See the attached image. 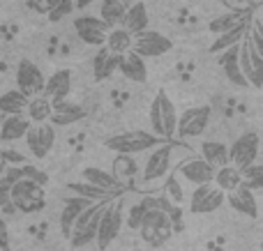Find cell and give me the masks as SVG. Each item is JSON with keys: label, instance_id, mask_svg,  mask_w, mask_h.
I'll return each instance as SVG.
<instances>
[{"label": "cell", "instance_id": "6da1fadb", "mask_svg": "<svg viewBox=\"0 0 263 251\" xmlns=\"http://www.w3.org/2000/svg\"><path fill=\"white\" fill-rule=\"evenodd\" d=\"M148 159L143 164V171H141V180L143 184H159L166 180V175H171L173 171L178 169L185 157L192 155V150L182 143L171 141H162L159 145H155L153 150H148Z\"/></svg>", "mask_w": 263, "mask_h": 251}, {"label": "cell", "instance_id": "7a4b0ae2", "mask_svg": "<svg viewBox=\"0 0 263 251\" xmlns=\"http://www.w3.org/2000/svg\"><path fill=\"white\" fill-rule=\"evenodd\" d=\"M148 120H150V129H153L155 136L164 138V141H171L176 136L178 111H176V104L171 101V97L162 88L155 92V99L150 101Z\"/></svg>", "mask_w": 263, "mask_h": 251}, {"label": "cell", "instance_id": "3957f363", "mask_svg": "<svg viewBox=\"0 0 263 251\" xmlns=\"http://www.w3.org/2000/svg\"><path fill=\"white\" fill-rule=\"evenodd\" d=\"M136 231H139L141 240L153 249L164 247V244L171 240V235L176 233L173 224H171V217H168V212H164L162 207H150V210H145L143 219H141Z\"/></svg>", "mask_w": 263, "mask_h": 251}, {"label": "cell", "instance_id": "277c9868", "mask_svg": "<svg viewBox=\"0 0 263 251\" xmlns=\"http://www.w3.org/2000/svg\"><path fill=\"white\" fill-rule=\"evenodd\" d=\"M9 198H12L14 212L21 215H35L46 207V192L44 184L35 182L28 178H18L9 189Z\"/></svg>", "mask_w": 263, "mask_h": 251}, {"label": "cell", "instance_id": "5b68a950", "mask_svg": "<svg viewBox=\"0 0 263 251\" xmlns=\"http://www.w3.org/2000/svg\"><path fill=\"white\" fill-rule=\"evenodd\" d=\"M106 201H109V198H104V201H92L79 212V217L74 219L72 228H69V235H67L69 244H72L74 249H81V247H86V244L95 242L97 221H100V215H102V210H104Z\"/></svg>", "mask_w": 263, "mask_h": 251}, {"label": "cell", "instance_id": "8992f818", "mask_svg": "<svg viewBox=\"0 0 263 251\" xmlns=\"http://www.w3.org/2000/svg\"><path fill=\"white\" fill-rule=\"evenodd\" d=\"M164 138L155 136L153 132H123L116 134V136H109L104 141V148L116 155H141V152L153 150L155 145H159Z\"/></svg>", "mask_w": 263, "mask_h": 251}, {"label": "cell", "instance_id": "52a82bcc", "mask_svg": "<svg viewBox=\"0 0 263 251\" xmlns=\"http://www.w3.org/2000/svg\"><path fill=\"white\" fill-rule=\"evenodd\" d=\"M123 215H125L123 203L116 201V196L109 198L106 205H104V210H102V215H100V221H97L95 240H97L100 251H106L111 247V242L120 235V228H123Z\"/></svg>", "mask_w": 263, "mask_h": 251}, {"label": "cell", "instance_id": "ba28073f", "mask_svg": "<svg viewBox=\"0 0 263 251\" xmlns=\"http://www.w3.org/2000/svg\"><path fill=\"white\" fill-rule=\"evenodd\" d=\"M208 124H210V106H192V109L182 111V113L178 115L176 136L182 138V141L203 136Z\"/></svg>", "mask_w": 263, "mask_h": 251}, {"label": "cell", "instance_id": "9c48e42d", "mask_svg": "<svg viewBox=\"0 0 263 251\" xmlns=\"http://www.w3.org/2000/svg\"><path fill=\"white\" fill-rule=\"evenodd\" d=\"M238 62H240V69H242V74H245L250 88L261 90L263 88V53H259V51L250 44L247 35L242 37L240 44H238Z\"/></svg>", "mask_w": 263, "mask_h": 251}, {"label": "cell", "instance_id": "30bf717a", "mask_svg": "<svg viewBox=\"0 0 263 251\" xmlns=\"http://www.w3.org/2000/svg\"><path fill=\"white\" fill-rule=\"evenodd\" d=\"M261 152V138L256 132H245L231 143L229 148V164H233L236 169H245V166L259 161Z\"/></svg>", "mask_w": 263, "mask_h": 251}, {"label": "cell", "instance_id": "8fae6325", "mask_svg": "<svg viewBox=\"0 0 263 251\" xmlns=\"http://www.w3.org/2000/svg\"><path fill=\"white\" fill-rule=\"evenodd\" d=\"M141 58H159V55L171 51V39L157 30H141L132 35V49Z\"/></svg>", "mask_w": 263, "mask_h": 251}, {"label": "cell", "instance_id": "7c38bea8", "mask_svg": "<svg viewBox=\"0 0 263 251\" xmlns=\"http://www.w3.org/2000/svg\"><path fill=\"white\" fill-rule=\"evenodd\" d=\"M23 138H26L30 155L37 159H44L55 145V127L51 122H30Z\"/></svg>", "mask_w": 263, "mask_h": 251}, {"label": "cell", "instance_id": "4fadbf2b", "mask_svg": "<svg viewBox=\"0 0 263 251\" xmlns=\"http://www.w3.org/2000/svg\"><path fill=\"white\" fill-rule=\"evenodd\" d=\"M227 203V194L213 182L199 184L190 196V212L192 215H210V212L219 210Z\"/></svg>", "mask_w": 263, "mask_h": 251}, {"label": "cell", "instance_id": "5bb4252c", "mask_svg": "<svg viewBox=\"0 0 263 251\" xmlns=\"http://www.w3.org/2000/svg\"><path fill=\"white\" fill-rule=\"evenodd\" d=\"M74 30H77L79 39H81L83 44L95 46L97 49V46L104 44L106 32H109V26H106L100 16H88V14H83V16L74 18Z\"/></svg>", "mask_w": 263, "mask_h": 251}, {"label": "cell", "instance_id": "9a60e30c", "mask_svg": "<svg viewBox=\"0 0 263 251\" xmlns=\"http://www.w3.org/2000/svg\"><path fill=\"white\" fill-rule=\"evenodd\" d=\"M44 74L42 69L37 67L35 62L30 60H21L16 65V88L23 92L26 97H35V95H42L44 90Z\"/></svg>", "mask_w": 263, "mask_h": 251}, {"label": "cell", "instance_id": "2e32d148", "mask_svg": "<svg viewBox=\"0 0 263 251\" xmlns=\"http://www.w3.org/2000/svg\"><path fill=\"white\" fill-rule=\"evenodd\" d=\"M178 173H180V178L185 180V182L199 187V184L213 182L215 169L203 159V157H192L190 155V157H185V159L178 164Z\"/></svg>", "mask_w": 263, "mask_h": 251}, {"label": "cell", "instance_id": "e0dca14e", "mask_svg": "<svg viewBox=\"0 0 263 251\" xmlns=\"http://www.w3.org/2000/svg\"><path fill=\"white\" fill-rule=\"evenodd\" d=\"M86 118V111L77 104V101H69L67 97L65 99H53L51 101V118L49 122L53 127H67V124H74L79 120Z\"/></svg>", "mask_w": 263, "mask_h": 251}, {"label": "cell", "instance_id": "ac0fdd59", "mask_svg": "<svg viewBox=\"0 0 263 251\" xmlns=\"http://www.w3.org/2000/svg\"><path fill=\"white\" fill-rule=\"evenodd\" d=\"M238 44H240V41H238ZM238 44L229 46L222 53H217L219 55L217 62H219V67H222L227 81H231L233 86H238V88H250V83H247L245 74H242V69H240V62H238Z\"/></svg>", "mask_w": 263, "mask_h": 251}, {"label": "cell", "instance_id": "d6986e66", "mask_svg": "<svg viewBox=\"0 0 263 251\" xmlns=\"http://www.w3.org/2000/svg\"><path fill=\"white\" fill-rule=\"evenodd\" d=\"M227 203L240 215H247L250 219H259V205H256V196L252 189L245 184H238L236 189L227 192Z\"/></svg>", "mask_w": 263, "mask_h": 251}, {"label": "cell", "instance_id": "ffe728a7", "mask_svg": "<svg viewBox=\"0 0 263 251\" xmlns=\"http://www.w3.org/2000/svg\"><path fill=\"white\" fill-rule=\"evenodd\" d=\"M81 175H83V180H86V182L95 184V187H100V189H104V192L114 194V196H118V194L123 192V187H125V184L120 182V180L116 178L111 171H104V169H100V166H88V169H83Z\"/></svg>", "mask_w": 263, "mask_h": 251}, {"label": "cell", "instance_id": "44dd1931", "mask_svg": "<svg viewBox=\"0 0 263 251\" xmlns=\"http://www.w3.org/2000/svg\"><path fill=\"white\" fill-rule=\"evenodd\" d=\"M30 120L23 118V113L16 115H3L0 118V143H16L26 136Z\"/></svg>", "mask_w": 263, "mask_h": 251}, {"label": "cell", "instance_id": "7402d4cb", "mask_svg": "<svg viewBox=\"0 0 263 251\" xmlns=\"http://www.w3.org/2000/svg\"><path fill=\"white\" fill-rule=\"evenodd\" d=\"M69 92H72V72H69V69H58V72H53L44 81L42 95L53 101V99H65V97H69Z\"/></svg>", "mask_w": 263, "mask_h": 251}, {"label": "cell", "instance_id": "603a6c76", "mask_svg": "<svg viewBox=\"0 0 263 251\" xmlns=\"http://www.w3.org/2000/svg\"><path fill=\"white\" fill-rule=\"evenodd\" d=\"M143 60H145V58L136 55L134 51H127V53H123V58H120L118 72L123 74V76L127 78V81L145 83V81H148V67H145Z\"/></svg>", "mask_w": 263, "mask_h": 251}, {"label": "cell", "instance_id": "cb8c5ba5", "mask_svg": "<svg viewBox=\"0 0 263 251\" xmlns=\"http://www.w3.org/2000/svg\"><path fill=\"white\" fill-rule=\"evenodd\" d=\"M148 26H150V14L143 3H134V5H129V7H125L120 28H125V30H129L132 35H134V32L145 30Z\"/></svg>", "mask_w": 263, "mask_h": 251}, {"label": "cell", "instance_id": "d4e9b609", "mask_svg": "<svg viewBox=\"0 0 263 251\" xmlns=\"http://www.w3.org/2000/svg\"><path fill=\"white\" fill-rule=\"evenodd\" d=\"M252 12H254V9H247V12H233V9H229L227 14H222V16L210 21L208 30L215 32V35H222V32L231 30V28L240 26V23H247L252 18Z\"/></svg>", "mask_w": 263, "mask_h": 251}, {"label": "cell", "instance_id": "484cf974", "mask_svg": "<svg viewBox=\"0 0 263 251\" xmlns=\"http://www.w3.org/2000/svg\"><path fill=\"white\" fill-rule=\"evenodd\" d=\"M88 203H92V201H88V198H83V196H72L65 201L63 210H60V231H63L65 238L69 235V228H72L74 219L79 217V212H81Z\"/></svg>", "mask_w": 263, "mask_h": 251}, {"label": "cell", "instance_id": "4316f807", "mask_svg": "<svg viewBox=\"0 0 263 251\" xmlns=\"http://www.w3.org/2000/svg\"><path fill=\"white\" fill-rule=\"evenodd\" d=\"M26 118L30 120V122H49V118H51V99L49 97H44V95L28 97Z\"/></svg>", "mask_w": 263, "mask_h": 251}, {"label": "cell", "instance_id": "83f0119b", "mask_svg": "<svg viewBox=\"0 0 263 251\" xmlns=\"http://www.w3.org/2000/svg\"><path fill=\"white\" fill-rule=\"evenodd\" d=\"M213 182H215V187H219L224 194L231 192V189H236L238 184L242 182V178H240V169H236L233 164H224V166H219V169H215Z\"/></svg>", "mask_w": 263, "mask_h": 251}, {"label": "cell", "instance_id": "f1b7e54d", "mask_svg": "<svg viewBox=\"0 0 263 251\" xmlns=\"http://www.w3.org/2000/svg\"><path fill=\"white\" fill-rule=\"evenodd\" d=\"M201 157L213 169H219V166L229 164V148L219 141H203L201 143Z\"/></svg>", "mask_w": 263, "mask_h": 251}, {"label": "cell", "instance_id": "f546056e", "mask_svg": "<svg viewBox=\"0 0 263 251\" xmlns=\"http://www.w3.org/2000/svg\"><path fill=\"white\" fill-rule=\"evenodd\" d=\"M26 104H28V97L23 95L18 88L7 90V92H3V95H0V115L23 113V111H26Z\"/></svg>", "mask_w": 263, "mask_h": 251}, {"label": "cell", "instance_id": "4dcf8cb0", "mask_svg": "<svg viewBox=\"0 0 263 251\" xmlns=\"http://www.w3.org/2000/svg\"><path fill=\"white\" fill-rule=\"evenodd\" d=\"M250 21H252V18H250ZM250 21H247V23H240V26L231 28V30L222 32V35H217V39H215L213 44H210V53H222L224 49H229V46L238 44V41H240L242 37L247 35V28H250Z\"/></svg>", "mask_w": 263, "mask_h": 251}, {"label": "cell", "instance_id": "1f68e13d", "mask_svg": "<svg viewBox=\"0 0 263 251\" xmlns=\"http://www.w3.org/2000/svg\"><path fill=\"white\" fill-rule=\"evenodd\" d=\"M111 173H114L123 184L129 182V180H134L136 173H139V164H136V157H134V155H118V157L114 159Z\"/></svg>", "mask_w": 263, "mask_h": 251}, {"label": "cell", "instance_id": "d6a6232c", "mask_svg": "<svg viewBox=\"0 0 263 251\" xmlns=\"http://www.w3.org/2000/svg\"><path fill=\"white\" fill-rule=\"evenodd\" d=\"M104 46L109 51H114V53H127L132 49V32L125 30V28H109V32H106V39H104Z\"/></svg>", "mask_w": 263, "mask_h": 251}, {"label": "cell", "instance_id": "836d02e7", "mask_svg": "<svg viewBox=\"0 0 263 251\" xmlns=\"http://www.w3.org/2000/svg\"><path fill=\"white\" fill-rule=\"evenodd\" d=\"M125 7H127V5H125L123 0H102L100 3V18L109 28L120 26L123 14H125Z\"/></svg>", "mask_w": 263, "mask_h": 251}, {"label": "cell", "instance_id": "e575fe53", "mask_svg": "<svg viewBox=\"0 0 263 251\" xmlns=\"http://www.w3.org/2000/svg\"><path fill=\"white\" fill-rule=\"evenodd\" d=\"M67 189H69V192H74L77 196L88 198V201H104V198H114V194L104 192V189H100V187H95V184L86 182V180H83V182H69Z\"/></svg>", "mask_w": 263, "mask_h": 251}, {"label": "cell", "instance_id": "d590c367", "mask_svg": "<svg viewBox=\"0 0 263 251\" xmlns=\"http://www.w3.org/2000/svg\"><path fill=\"white\" fill-rule=\"evenodd\" d=\"M240 178H242L240 184H245V187L252 189V192H259L263 187V166L259 161L245 166V169H240Z\"/></svg>", "mask_w": 263, "mask_h": 251}, {"label": "cell", "instance_id": "8d00e7d4", "mask_svg": "<svg viewBox=\"0 0 263 251\" xmlns=\"http://www.w3.org/2000/svg\"><path fill=\"white\" fill-rule=\"evenodd\" d=\"M164 192H166V196H168V201L171 203H182L185 201V194H182V189H180V182H178V178L176 175H166V180H164Z\"/></svg>", "mask_w": 263, "mask_h": 251}, {"label": "cell", "instance_id": "74e56055", "mask_svg": "<svg viewBox=\"0 0 263 251\" xmlns=\"http://www.w3.org/2000/svg\"><path fill=\"white\" fill-rule=\"evenodd\" d=\"M145 210H148V207H145L143 203H136V205H132L129 210H127V215H123V224H127V228L136 231V228H139V224H141V219H143Z\"/></svg>", "mask_w": 263, "mask_h": 251}, {"label": "cell", "instance_id": "f35d334b", "mask_svg": "<svg viewBox=\"0 0 263 251\" xmlns=\"http://www.w3.org/2000/svg\"><path fill=\"white\" fill-rule=\"evenodd\" d=\"M120 58H123V55H120V53H114V51H109V55H106V60H104V67H102L100 78H97V81H106V78H111V76H114V74L118 72Z\"/></svg>", "mask_w": 263, "mask_h": 251}, {"label": "cell", "instance_id": "ab89813d", "mask_svg": "<svg viewBox=\"0 0 263 251\" xmlns=\"http://www.w3.org/2000/svg\"><path fill=\"white\" fill-rule=\"evenodd\" d=\"M72 9H74V0H60V3L55 5L49 14H46V18H49V21H53V23H58V21H63V18L67 16Z\"/></svg>", "mask_w": 263, "mask_h": 251}, {"label": "cell", "instance_id": "60d3db41", "mask_svg": "<svg viewBox=\"0 0 263 251\" xmlns=\"http://www.w3.org/2000/svg\"><path fill=\"white\" fill-rule=\"evenodd\" d=\"M21 175H23V178H28V180H35V182L44 184V187H46V182H49V175H46L44 171L30 166V164H21Z\"/></svg>", "mask_w": 263, "mask_h": 251}, {"label": "cell", "instance_id": "b9f144b4", "mask_svg": "<svg viewBox=\"0 0 263 251\" xmlns=\"http://www.w3.org/2000/svg\"><path fill=\"white\" fill-rule=\"evenodd\" d=\"M58 3H60V0H26V5L32 9V12L44 14V16H46V14H49Z\"/></svg>", "mask_w": 263, "mask_h": 251}, {"label": "cell", "instance_id": "7bdbcfd3", "mask_svg": "<svg viewBox=\"0 0 263 251\" xmlns=\"http://www.w3.org/2000/svg\"><path fill=\"white\" fill-rule=\"evenodd\" d=\"M106 55H109V49H106L104 44L102 46H97V55L92 58V74H95V81L100 78V72H102V67H104V60H106Z\"/></svg>", "mask_w": 263, "mask_h": 251}, {"label": "cell", "instance_id": "ee69618b", "mask_svg": "<svg viewBox=\"0 0 263 251\" xmlns=\"http://www.w3.org/2000/svg\"><path fill=\"white\" fill-rule=\"evenodd\" d=\"M222 5L227 9H233V12H247V9L256 7L254 0H222Z\"/></svg>", "mask_w": 263, "mask_h": 251}, {"label": "cell", "instance_id": "f6af8a7d", "mask_svg": "<svg viewBox=\"0 0 263 251\" xmlns=\"http://www.w3.org/2000/svg\"><path fill=\"white\" fill-rule=\"evenodd\" d=\"M0 251H9V228L3 215H0Z\"/></svg>", "mask_w": 263, "mask_h": 251}, {"label": "cell", "instance_id": "bcb514c9", "mask_svg": "<svg viewBox=\"0 0 263 251\" xmlns=\"http://www.w3.org/2000/svg\"><path fill=\"white\" fill-rule=\"evenodd\" d=\"M92 0H74V9H86Z\"/></svg>", "mask_w": 263, "mask_h": 251}, {"label": "cell", "instance_id": "7dc6e473", "mask_svg": "<svg viewBox=\"0 0 263 251\" xmlns=\"http://www.w3.org/2000/svg\"><path fill=\"white\" fill-rule=\"evenodd\" d=\"M0 169H3V157H0Z\"/></svg>", "mask_w": 263, "mask_h": 251}]
</instances>
